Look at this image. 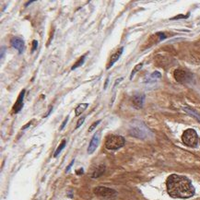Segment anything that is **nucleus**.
Instances as JSON below:
<instances>
[{
    "label": "nucleus",
    "mask_w": 200,
    "mask_h": 200,
    "mask_svg": "<svg viewBox=\"0 0 200 200\" xmlns=\"http://www.w3.org/2000/svg\"><path fill=\"white\" fill-rule=\"evenodd\" d=\"M167 192L174 198H189L195 195V187L187 177L171 174L166 180Z\"/></svg>",
    "instance_id": "f257e3e1"
},
{
    "label": "nucleus",
    "mask_w": 200,
    "mask_h": 200,
    "mask_svg": "<svg viewBox=\"0 0 200 200\" xmlns=\"http://www.w3.org/2000/svg\"><path fill=\"white\" fill-rule=\"evenodd\" d=\"M129 134L135 138L144 139L149 137L150 131L143 122L136 120L132 122L129 126Z\"/></svg>",
    "instance_id": "f03ea898"
},
{
    "label": "nucleus",
    "mask_w": 200,
    "mask_h": 200,
    "mask_svg": "<svg viewBox=\"0 0 200 200\" xmlns=\"http://www.w3.org/2000/svg\"><path fill=\"white\" fill-rule=\"evenodd\" d=\"M125 139L122 136L118 135H110L106 138L105 148L109 150H117L124 147Z\"/></svg>",
    "instance_id": "7ed1b4c3"
},
{
    "label": "nucleus",
    "mask_w": 200,
    "mask_h": 200,
    "mask_svg": "<svg viewBox=\"0 0 200 200\" xmlns=\"http://www.w3.org/2000/svg\"><path fill=\"white\" fill-rule=\"evenodd\" d=\"M182 140H183L184 144L186 145L188 147L191 148H195L197 146L198 143V136L197 133L196 132V130L189 128L186 129L183 135H182Z\"/></svg>",
    "instance_id": "20e7f679"
},
{
    "label": "nucleus",
    "mask_w": 200,
    "mask_h": 200,
    "mask_svg": "<svg viewBox=\"0 0 200 200\" xmlns=\"http://www.w3.org/2000/svg\"><path fill=\"white\" fill-rule=\"evenodd\" d=\"M93 193L101 198L104 199H113L116 196L117 193L114 189L105 187V186H97L93 189Z\"/></svg>",
    "instance_id": "39448f33"
},
{
    "label": "nucleus",
    "mask_w": 200,
    "mask_h": 200,
    "mask_svg": "<svg viewBox=\"0 0 200 200\" xmlns=\"http://www.w3.org/2000/svg\"><path fill=\"white\" fill-rule=\"evenodd\" d=\"M174 77L175 80L179 83H187L191 80V78H192V74L185 70L176 69L174 73Z\"/></svg>",
    "instance_id": "423d86ee"
},
{
    "label": "nucleus",
    "mask_w": 200,
    "mask_h": 200,
    "mask_svg": "<svg viewBox=\"0 0 200 200\" xmlns=\"http://www.w3.org/2000/svg\"><path fill=\"white\" fill-rule=\"evenodd\" d=\"M144 101H145V95L144 94H140V93L135 94L132 97V99H131L132 105L136 109H138V110H139V109H142L143 108Z\"/></svg>",
    "instance_id": "0eeeda50"
},
{
    "label": "nucleus",
    "mask_w": 200,
    "mask_h": 200,
    "mask_svg": "<svg viewBox=\"0 0 200 200\" xmlns=\"http://www.w3.org/2000/svg\"><path fill=\"white\" fill-rule=\"evenodd\" d=\"M11 45L12 47L15 48L19 53H22L24 52V49H25V43H24V41L20 38V37H13L11 39Z\"/></svg>",
    "instance_id": "6e6552de"
},
{
    "label": "nucleus",
    "mask_w": 200,
    "mask_h": 200,
    "mask_svg": "<svg viewBox=\"0 0 200 200\" xmlns=\"http://www.w3.org/2000/svg\"><path fill=\"white\" fill-rule=\"evenodd\" d=\"M24 96H25V89H22L20 95H19V98L17 99V102L15 103L14 106H13V113L14 114H18L21 111V109L23 108V105H24Z\"/></svg>",
    "instance_id": "1a4fd4ad"
},
{
    "label": "nucleus",
    "mask_w": 200,
    "mask_h": 200,
    "mask_svg": "<svg viewBox=\"0 0 200 200\" xmlns=\"http://www.w3.org/2000/svg\"><path fill=\"white\" fill-rule=\"evenodd\" d=\"M99 142H100V133L99 132H96L93 135V137H92V140H90L89 145V147H88V150L87 151H88L89 154H92L96 150L98 145H99Z\"/></svg>",
    "instance_id": "9d476101"
},
{
    "label": "nucleus",
    "mask_w": 200,
    "mask_h": 200,
    "mask_svg": "<svg viewBox=\"0 0 200 200\" xmlns=\"http://www.w3.org/2000/svg\"><path fill=\"white\" fill-rule=\"evenodd\" d=\"M123 52H124V47H121V48H119L116 52H114V53L112 54L111 57H110V59H109L108 65H107V67H106L107 69L111 68V67L114 65V63L118 61V59H119L120 56H122Z\"/></svg>",
    "instance_id": "9b49d317"
},
{
    "label": "nucleus",
    "mask_w": 200,
    "mask_h": 200,
    "mask_svg": "<svg viewBox=\"0 0 200 200\" xmlns=\"http://www.w3.org/2000/svg\"><path fill=\"white\" fill-rule=\"evenodd\" d=\"M105 169H106L105 165H103V164L99 165V166L92 171V178H98V177H100V176H102V175L103 174V172L105 171Z\"/></svg>",
    "instance_id": "f8f14e48"
},
{
    "label": "nucleus",
    "mask_w": 200,
    "mask_h": 200,
    "mask_svg": "<svg viewBox=\"0 0 200 200\" xmlns=\"http://www.w3.org/2000/svg\"><path fill=\"white\" fill-rule=\"evenodd\" d=\"M89 104L88 103H80L77 106V108L75 109V114L76 116L80 115L81 114H83V112H85V110L88 108Z\"/></svg>",
    "instance_id": "ddd939ff"
},
{
    "label": "nucleus",
    "mask_w": 200,
    "mask_h": 200,
    "mask_svg": "<svg viewBox=\"0 0 200 200\" xmlns=\"http://www.w3.org/2000/svg\"><path fill=\"white\" fill-rule=\"evenodd\" d=\"M161 78V74L160 73L159 71H154L153 73L149 77V78L145 79L144 82H151L153 80H156L157 78Z\"/></svg>",
    "instance_id": "4468645a"
},
{
    "label": "nucleus",
    "mask_w": 200,
    "mask_h": 200,
    "mask_svg": "<svg viewBox=\"0 0 200 200\" xmlns=\"http://www.w3.org/2000/svg\"><path fill=\"white\" fill-rule=\"evenodd\" d=\"M85 58H86V54H84V56H81L73 66H72V67H71V70H75L76 68H78V67H81L84 64V62H85Z\"/></svg>",
    "instance_id": "2eb2a0df"
},
{
    "label": "nucleus",
    "mask_w": 200,
    "mask_h": 200,
    "mask_svg": "<svg viewBox=\"0 0 200 200\" xmlns=\"http://www.w3.org/2000/svg\"><path fill=\"white\" fill-rule=\"evenodd\" d=\"M143 66H144V63H139V64H138V65H136V66H135V67L133 68V70H132V72H131L130 79H132V78H133V77H134V75H135V74H137L139 70H141V69H142Z\"/></svg>",
    "instance_id": "dca6fc26"
},
{
    "label": "nucleus",
    "mask_w": 200,
    "mask_h": 200,
    "mask_svg": "<svg viewBox=\"0 0 200 200\" xmlns=\"http://www.w3.org/2000/svg\"><path fill=\"white\" fill-rule=\"evenodd\" d=\"M66 143H67V141L64 139L62 142H61V144L58 146V148L56 149V152L53 153V157H57L58 155H59V153L64 149V148L66 147Z\"/></svg>",
    "instance_id": "f3484780"
},
{
    "label": "nucleus",
    "mask_w": 200,
    "mask_h": 200,
    "mask_svg": "<svg viewBox=\"0 0 200 200\" xmlns=\"http://www.w3.org/2000/svg\"><path fill=\"white\" fill-rule=\"evenodd\" d=\"M184 110L186 112V113H188L189 114H191L193 117H196V119L200 122V114H198L196 112H195V111H193V110H191V109H189L188 107H185L184 108Z\"/></svg>",
    "instance_id": "a211bd4d"
},
{
    "label": "nucleus",
    "mask_w": 200,
    "mask_h": 200,
    "mask_svg": "<svg viewBox=\"0 0 200 200\" xmlns=\"http://www.w3.org/2000/svg\"><path fill=\"white\" fill-rule=\"evenodd\" d=\"M84 121H85V116H83V117H80L79 119L78 120V122H77V125H76V129H78V128H79V127L82 125V124L84 123Z\"/></svg>",
    "instance_id": "6ab92c4d"
},
{
    "label": "nucleus",
    "mask_w": 200,
    "mask_h": 200,
    "mask_svg": "<svg viewBox=\"0 0 200 200\" xmlns=\"http://www.w3.org/2000/svg\"><path fill=\"white\" fill-rule=\"evenodd\" d=\"M101 121H102V120H98V121L94 122L92 125L89 126V132H92V131H93V130L96 128V126H97L100 123H101Z\"/></svg>",
    "instance_id": "aec40b11"
},
{
    "label": "nucleus",
    "mask_w": 200,
    "mask_h": 200,
    "mask_svg": "<svg viewBox=\"0 0 200 200\" xmlns=\"http://www.w3.org/2000/svg\"><path fill=\"white\" fill-rule=\"evenodd\" d=\"M68 119H69V116H67V117L65 118V120L63 121V123H62V125H61V126H60L59 130H63L64 128H65V126H66V125H67V123Z\"/></svg>",
    "instance_id": "412c9836"
},
{
    "label": "nucleus",
    "mask_w": 200,
    "mask_h": 200,
    "mask_svg": "<svg viewBox=\"0 0 200 200\" xmlns=\"http://www.w3.org/2000/svg\"><path fill=\"white\" fill-rule=\"evenodd\" d=\"M37 46H38V42L36 40H33L32 41V53H33L36 49H37Z\"/></svg>",
    "instance_id": "4be33fe9"
},
{
    "label": "nucleus",
    "mask_w": 200,
    "mask_h": 200,
    "mask_svg": "<svg viewBox=\"0 0 200 200\" xmlns=\"http://www.w3.org/2000/svg\"><path fill=\"white\" fill-rule=\"evenodd\" d=\"M5 52H6V47L5 46L1 47V53H0V57H1V59L5 56Z\"/></svg>",
    "instance_id": "5701e85b"
},
{
    "label": "nucleus",
    "mask_w": 200,
    "mask_h": 200,
    "mask_svg": "<svg viewBox=\"0 0 200 200\" xmlns=\"http://www.w3.org/2000/svg\"><path fill=\"white\" fill-rule=\"evenodd\" d=\"M188 16H184V15H180V16H176V17H174V18H172L171 20H177V19H182V18H183V19H186Z\"/></svg>",
    "instance_id": "b1692460"
},
{
    "label": "nucleus",
    "mask_w": 200,
    "mask_h": 200,
    "mask_svg": "<svg viewBox=\"0 0 200 200\" xmlns=\"http://www.w3.org/2000/svg\"><path fill=\"white\" fill-rule=\"evenodd\" d=\"M74 161H75L74 160H72V161L70 162V164H69V165H68V166L67 167V170H66V172H67V171H69V170L71 169L72 165H73V164H74Z\"/></svg>",
    "instance_id": "393cba45"
},
{
    "label": "nucleus",
    "mask_w": 200,
    "mask_h": 200,
    "mask_svg": "<svg viewBox=\"0 0 200 200\" xmlns=\"http://www.w3.org/2000/svg\"><path fill=\"white\" fill-rule=\"evenodd\" d=\"M52 110H53V106L51 105L50 107H49V110H48V112L45 114V115L43 116V117H47V116H49V114H51V112H52Z\"/></svg>",
    "instance_id": "a878e982"
},
{
    "label": "nucleus",
    "mask_w": 200,
    "mask_h": 200,
    "mask_svg": "<svg viewBox=\"0 0 200 200\" xmlns=\"http://www.w3.org/2000/svg\"><path fill=\"white\" fill-rule=\"evenodd\" d=\"M123 79H124V78H118V79L115 81V83H114V87H115V86H117V84L119 83V82H121V81H122Z\"/></svg>",
    "instance_id": "bb28decb"
},
{
    "label": "nucleus",
    "mask_w": 200,
    "mask_h": 200,
    "mask_svg": "<svg viewBox=\"0 0 200 200\" xmlns=\"http://www.w3.org/2000/svg\"><path fill=\"white\" fill-rule=\"evenodd\" d=\"M76 172H77V174H78V175H80L81 174H83V172H84V171H83V168H80V169H79L78 171H77Z\"/></svg>",
    "instance_id": "cd10ccee"
},
{
    "label": "nucleus",
    "mask_w": 200,
    "mask_h": 200,
    "mask_svg": "<svg viewBox=\"0 0 200 200\" xmlns=\"http://www.w3.org/2000/svg\"><path fill=\"white\" fill-rule=\"evenodd\" d=\"M31 125H32V122H29V123L27 124V125H26L25 126H23V128H22V129H23V130H25L26 128H28V127H29V126H30Z\"/></svg>",
    "instance_id": "c85d7f7f"
},
{
    "label": "nucleus",
    "mask_w": 200,
    "mask_h": 200,
    "mask_svg": "<svg viewBox=\"0 0 200 200\" xmlns=\"http://www.w3.org/2000/svg\"><path fill=\"white\" fill-rule=\"evenodd\" d=\"M108 83H109V78H107V79H106V82L104 83V89H105L107 88V86H108Z\"/></svg>",
    "instance_id": "c756f323"
},
{
    "label": "nucleus",
    "mask_w": 200,
    "mask_h": 200,
    "mask_svg": "<svg viewBox=\"0 0 200 200\" xmlns=\"http://www.w3.org/2000/svg\"><path fill=\"white\" fill-rule=\"evenodd\" d=\"M33 2H34V1H32H32H29V2H27V3L25 4V7H28V6H29L30 4H32V3H33Z\"/></svg>",
    "instance_id": "7c9ffc66"
}]
</instances>
